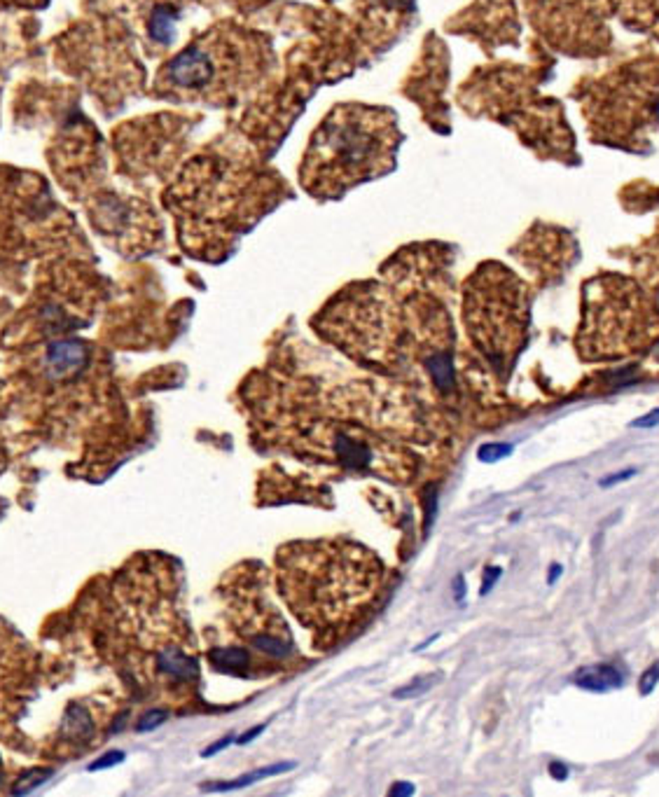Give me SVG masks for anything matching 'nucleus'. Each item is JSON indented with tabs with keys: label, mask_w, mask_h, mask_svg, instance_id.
<instances>
[{
	"label": "nucleus",
	"mask_w": 659,
	"mask_h": 797,
	"mask_svg": "<svg viewBox=\"0 0 659 797\" xmlns=\"http://www.w3.org/2000/svg\"><path fill=\"white\" fill-rule=\"evenodd\" d=\"M384 564L351 540H304L276 552V587L292 615L333 643L379 597Z\"/></svg>",
	"instance_id": "nucleus-1"
},
{
	"label": "nucleus",
	"mask_w": 659,
	"mask_h": 797,
	"mask_svg": "<svg viewBox=\"0 0 659 797\" xmlns=\"http://www.w3.org/2000/svg\"><path fill=\"white\" fill-rule=\"evenodd\" d=\"M393 127L372 110L342 108L314 136L304 162V182L316 192H342L379 174L393 150Z\"/></svg>",
	"instance_id": "nucleus-2"
},
{
	"label": "nucleus",
	"mask_w": 659,
	"mask_h": 797,
	"mask_svg": "<svg viewBox=\"0 0 659 797\" xmlns=\"http://www.w3.org/2000/svg\"><path fill=\"white\" fill-rule=\"evenodd\" d=\"M659 323L638 288L622 278H605L587 288L580 346L589 358H617L653 342Z\"/></svg>",
	"instance_id": "nucleus-3"
},
{
	"label": "nucleus",
	"mask_w": 659,
	"mask_h": 797,
	"mask_svg": "<svg viewBox=\"0 0 659 797\" xmlns=\"http://www.w3.org/2000/svg\"><path fill=\"white\" fill-rule=\"evenodd\" d=\"M230 606L236 629L249 640L250 648L276 662L292 657L295 648H292L291 629L279 615V610L266 598L265 585L258 575L236 582Z\"/></svg>",
	"instance_id": "nucleus-4"
},
{
	"label": "nucleus",
	"mask_w": 659,
	"mask_h": 797,
	"mask_svg": "<svg viewBox=\"0 0 659 797\" xmlns=\"http://www.w3.org/2000/svg\"><path fill=\"white\" fill-rule=\"evenodd\" d=\"M21 640L0 623V716L5 708L14 707V695H19L21 671L26 666V655L21 652Z\"/></svg>",
	"instance_id": "nucleus-5"
},
{
	"label": "nucleus",
	"mask_w": 659,
	"mask_h": 797,
	"mask_svg": "<svg viewBox=\"0 0 659 797\" xmlns=\"http://www.w3.org/2000/svg\"><path fill=\"white\" fill-rule=\"evenodd\" d=\"M573 683L587 692H608L622 685L624 674L615 665H589L575 671Z\"/></svg>",
	"instance_id": "nucleus-6"
},
{
	"label": "nucleus",
	"mask_w": 659,
	"mask_h": 797,
	"mask_svg": "<svg viewBox=\"0 0 659 797\" xmlns=\"http://www.w3.org/2000/svg\"><path fill=\"white\" fill-rule=\"evenodd\" d=\"M291 767H292V765H288V762H285V765H274V767H265V769H260V772L246 774L243 779L232 781V784H220V785H215V788H218V791H232V788H243V785L255 784V781L266 779V776H274V774H281V772H285V769H291Z\"/></svg>",
	"instance_id": "nucleus-7"
},
{
	"label": "nucleus",
	"mask_w": 659,
	"mask_h": 797,
	"mask_svg": "<svg viewBox=\"0 0 659 797\" xmlns=\"http://www.w3.org/2000/svg\"><path fill=\"white\" fill-rule=\"evenodd\" d=\"M631 13L659 30V0H631Z\"/></svg>",
	"instance_id": "nucleus-8"
},
{
	"label": "nucleus",
	"mask_w": 659,
	"mask_h": 797,
	"mask_svg": "<svg viewBox=\"0 0 659 797\" xmlns=\"http://www.w3.org/2000/svg\"><path fill=\"white\" fill-rule=\"evenodd\" d=\"M437 681H440V676H433V678H417V681L410 683V685H405V688H400L398 692H395V697H417V695H424V692H428L430 688H435Z\"/></svg>",
	"instance_id": "nucleus-9"
},
{
	"label": "nucleus",
	"mask_w": 659,
	"mask_h": 797,
	"mask_svg": "<svg viewBox=\"0 0 659 797\" xmlns=\"http://www.w3.org/2000/svg\"><path fill=\"white\" fill-rule=\"evenodd\" d=\"M657 683H659V662H657V665L650 666V669H647L646 674H643V676H641V683H638V690H641V695H650Z\"/></svg>",
	"instance_id": "nucleus-10"
},
{
	"label": "nucleus",
	"mask_w": 659,
	"mask_h": 797,
	"mask_svg": "<svg viewBox=\"0 0 659 797\" xmlns=\"http://www.w3.org/2000/svg\"><path fill=\"white\" fill-rule=\"evenodd\" d=\"M508 454H510V445H489V447H482V452H479V459L486 461V463H491V461L508 456Z\"/></svg>",
	"instance_id": "nucleus-11"
},
{
	"label": "nucleus",
	"mask_w": 659,
	"mask_h": 797,
	"mask_svg": "<svg viewBox=\"0 0 659 797\" xmlns=\"http://www.w3.org/2000/svg\"><path fill=\"white\" fill-rule=\"evenodd\" d=\"M162 720H164V713H162V711H152V713H148L146 718L140 720L139 730H140V732H150L152 727H157V725L162 723Z\"/></svg>",
	"instance_id": "nucleus-12"
},
{
	"label": "nucleus",
	"mask_w": 659,
	"mask_h": 797,
	"mask_svg": "<svg viewBox=\"0 0 659 797\" xmlns=\"http://www.w3.org/2000/svg\"><path fill=\"white\" fill-rule=\"evenodd\" d=\"M634 475H636V471H622V472H617V475H608V478L601 479V487H615V484L634 478Z\"/></svg>",
	"instance_id": "nucleus-13"
},
{
	"label": "nucleus",
	"mask_w": 659,
	"mask_h": 797,
	"mask_svg": "<svg viewBox=\"0 0 659 797\" xmlns=\"http://www.w3.org/2000/svg\"><path fill=\"white\" fill-rule=\"evenodd\" d=\"M657 423H659V410H655V411H650L647 417L636 419L631 426H634V428H653V426H657Z\"/></svg>",
	"instance_id": "nucleus-14"
},
{
	"label": "nucleus",
	"mask_w": 659,
	"mask_h": 797,
	"mask_svg": "<svg viewBox=\"0 0 659 797\" xmlns=\"http://www.w3.org/2000/svg\"><path fill=\"white\" fill-rule=\"evenodd\" d=\"M501 578V568H486L484 571V587H482V594H486L494 587V582Z\"/></svg>",
	"instance_id": "nucleus-15"
},
{
	"label": "nucleus",
	"mask_w": 659,
	"mask_h": 797,
	"mask_svg": "<svg viewBox=\"0 0 659 797\" xmlns=\"http://www.w3.org/2000/svg\"><path fill=\"white\" fill-rule=\"evenodd\" d=\"M122 758H124V755H122V753H113V755H108V758H106V755H103L101 760L94 762V765H91V769L113 767V765H117V762H122Z\"/></svg>",
	"instance_id": "nucleus-16"
},
{
	"label": "nucleus",
	"mask_w": 659,
	"mask_h": 797,
	"mask_svg": "<svg viewBox=\"0 0 659 797\" xmlns=\"http://www.w3.org/2000/svg\"><path fill=\"white\" fill-rule=\"evenodd\" d=\"M550 769H552V776H557V779H566V767H563V765L554 762Z\"/></svg>",
	"instance_id": "nucleus-17"
},
{
	"label": "nucleus",
	"mask_w": 659,
	"mask_h": 797,
	"mask_svg": "<svg viewBox=\"0 0 659 797\" xmlns=\"http://www.w3.org/2000/svg\"><path fill=\"white\" fill-rule=\"evenodd\" d=\"M559 575H562V566L552 568V571H550V582H554V580H557Z\"/></svg>",
	"instance_id": "nucleus-18"
},
{
	"label": "nucleus",
	"mask_w": 659,
	"mask_h": 797,
	"mask_svg": "<svg viewBox=\"0 0 659 797\" xmlns=\"http://www.w3.org/2000/svg\"><path fill=\"white\" fill-rule=\"evenodd\" d=\"M10 3H19V5H30V3H36V0H10Z\"/></svg>",
	"instance_id": "nucleus-19"
}]
</instances>
